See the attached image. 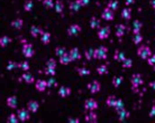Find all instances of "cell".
<instances>
[{
  "label": "cell",
  "mask_w": 155,
  "mask_h": 123,
  "mask_svg": "<svg viewBox=\"0 0 155 123\" xmlns=\"http://www.w3.org/2000/svg\"><path fill=\"white\" fill-rule=\"evenodd\" d=\"M33 7H34V2L32 0H26L25 3H24V10L26 12H29L33 10Z\"/></svg>",
  "instance_id": "34"
},
{
  "label": "cell",
  "mask_w": 155,
  "mask_h": 123,
  "mask_svg": "<svg viewBox=\"0 0 155 123\" xmlns=\"http://www.w3.org/2000/svg\"><path fill=\"white\" fill-rule=\"evenodd\" d=\"M29 33H30V35H32V37L36 38V37H38V36H41V35L44 33V30L42 29V27H39V26H35L34 25V26L30 27Z\"/></svg>",
  "instance_id": "13"
},
{
  "label": "cell",
  "mask_w": 155,
  "mask_h": 123,
  "mask_svg": "<svg viewBox=\"0 0 155 123\" xmlns=\"http://www.w3.org/2000/svg\"><path fill=\"white\" fill-rule=\"evenodd\" d=\"M149 118H155V105H153L149 111Z\"/></svg>",
  "instance_id": "51"
},
{
  "label": "cell",
  "mask_w": 155,
  "mask_h": 123,
  "mask_svg": "<svg viewBox=\"0 0 155 123\" xmlns=\"http://www.w3.org/2000/svg\"><path fill=\"white\" fill-rule=\"evenodd\" d=\"M77 72L80 76H88V75L91 74L90 69H88L86 67H79V68H77Z\"/></svg>",
  "instance_id": "35"
},
{
  "label": "cell",
  "mask_w": 155,
  "mask_h": 123,
  "mask_svg": "<svg viewBox=\"0 0 155 123\" xmlns=\"http://www.w3.org/2000/svg\"><path fill=\"white\" fill-rule=\"evenodd\" d=\"M64 54H66V50H65L64 47L57 46V47L55 48V55H56V56L61 57V56H62V55H64Z\"/></svg>",
  "instance_id": "40"
},
{
  "label": "cell",
  "mask_w": 155,
  "mask_h": 123,
  "mask_svg": "<svg viewBox=\"0 0 155 123\" xmlns=\"http://www.w3.org/2000/svg\"><path fill=\"white\" fill-rule=\"evenodd\" d=\"M35 87H36V90L38 91V92H44V91L46 90V87H47L46 81H44V80H38V81H36V82H35Z\"/></svg>",
  "instance_id": "16"
},
{
  "label": "cell",
  "mask_w": 155,
  "mask_h": 123,
  "mask_svg": "<svg viewBox=\"0 0 155 123\" xmlns=\"http://www.w3.org/2000/svg\"><path fill=\"white\" fill-rule=\"evenodd\" d=\"M117 113H118V116H119V121H121V122L125 121L126 119H128L129 116H130V113H129L125 107H122L119 111H117Z\"/></svg>",
  "instance_id": "15"
},
{
  "label": "cell",
  "mask_w": 155,
  "mask_h": 123,
  "mask_svg": "<svg viewBox=\"0 0 155 123\" xmlns=\"http://www.w3.org/2000/svg\"><path fill=\"white\" fill-rule=\"evenodd\" d=\"M10 25H11V27H12V28H15V29H21V28H23V26H24V20H23V19H20V18H17V19L12 20Z\"/></svg>",
  "instance_id": "20"
},
{
  "label": "cell",
  "mask_w": 155,
  "mask_h": 123,
  "mask_svg": "<svg viewBox=\"0 0 155 123\" xmlns=\"http://www.w3.org/2000/svg\"><path fill=\"white\" fill-rule=\"evenodd\" d=\"M90 27L92 29H99L100 28V20L98 18H95V17H92L90 19Z\"/></svg>",
  "instance_id": "28"
},
{
  "label": "cell",
  "mask_w": 155,
  "mask_h": 123,
  "mask_svg": "<svg viewBox=\"0 0 155 123\" xmlns=\"http://www.w3.org/2000/svg\"><path fill=\"white\" fill-rule=\"evenodd\" d=\"M116 101H117V98L115 96V95H109L108 98H107V101H106V104L108 105L109 107H115V104H116Z\"/></svg>",
  "instance_id": "32"
},
{
  "label": "cell",
  "mask_w": 155,
  "mask_h": 123,
  "mask_svg": "<svg viewBox=\"0 0 155 123\" xmlns=\"http://www.w3.org/2000/svg\"><path fill=\"white\" fill-rule=\"evenodd\" d=\"M154 14H155V8H154Z\"/></svg>",
  "instance_id": "58"
},
{
  "label": "cell",
  "mask_w": 155,
  "mask_h": 123,
  "mask_svg": "<svg viewBox=\"0 0 155 123\" xmlns=\"http://www.w3.org/2000/svg\"><path fill=\"white\" fill-rule=\"evenodd\" d=\"M54 8H55V11H56L57 14H62V12H63V9H64V3H63V1L57 0V1L54 3Z\"/></svg>",
  "instance_id": "30"
},
{
  "label": "cell",
  "mask_w": 155,
  "mask_h": 123,
  "mask_svg": "<svg viewBox=\"0 0 155 123\" xmlns=\"http://www.w3.org/2000/svg\"><path fill=\"white\" fill-rule=\"evenodd\" d=\"M7 105L10 109H16L17 107V98L14 95V96H9L7 98Z\"/></svg>",
  "instance_id": "23"
},
{
  "label": "cell",
  "mask_w": 155,
  "mask_h": 123,
  "mask_svg": "<svg viewBox=\"0 0 155 123\" xmlns=\"http://www.w3.org/2000/svg\"><path fill=\"white\" fill-rule=\"evenodd\" d=\"M97 73L99 75H106L108 74V67L107 65H100L98 68H97Z\"/></svg>",
  "instance_id": "38"
},
{
  "label": "cell",
  "mask_w": 155,
  "mask_h": 123,
  "mask_svg": "<svg viewBox=\"0 0 155 123\" xmlns=\"http://www.w3.org/2000/svg\"><path fill=\"white\" fill-rule=\"evenodd\" d=\"M88 90L90 91L91 94H95V93H98L99 91L101 90V85L98 81L95 80V81H92L91 83L88 84Z\"/></svg>",
  "instance_id": "9"
},
{
  "label": "cell",
  "mask_w": 155,
  "mask_h": 123,
  "mask_svg": "<svg viewBox=\"0 0 155 123\" xmlns=\"http://www.w3.org/2000/svg\"><path fill=\"white\" fill-rule=\"evenodd\" d=\"M20 80H23V81H24L25 83H27V84H32V83L35 82L34 76H33L30 73H28V72H25V73L23 74Z\"/></svg>",
  "instance_id": "17"
},
{
  "label": "cell",
  "mask_w": 155,
  "mask_h": 123,
  "mask_svg": "<svg viewBox=\"0 0 155 123\" xmlns=\"http://www.w3.org/2000/svg\"><path fill=\"white\" fill-rule=\"evenodd\" d=\"M68 54H69V56H70V58H71V60H72V62H73V60H79V59H81L80 50H79V48H77V47L72 48L69 53H68Z\"/></svg>",
  "instance_id": "12"
},
{
  "label": "cell",
  "mask_w": 155,
  "mask_h": 123,
  "mask_svg": "<svg viewBox=\"0 0 155 123\" xmlns=\"http://www.w3.org/2000/svg\"><path fill=\"white\" fill-rule=\"evenodd\" d=\"M124 107V102H122V100H120V98H117V101H116V104H115V107H113V109L116 110V112L117 111H119L120 109H122Z\"/></svg>",
  "instance_id": "43"
},
{
  "label": "cell",
  "mask_w": 155,
  "mask_h": 123,
  "mask_svg": "<svg viewBox=\"0 0 155 123\" xmlns=\"http://www.w3.org/2000/svg\"><path fill=\"white\" fill-rule=\"evenodd\" d=\"M125 30H126V26L122 24H118L116 26V36L118 38L122 37L125 35Z\"/></svg>",
  "instance_id": "18"
},
{
  "label": "cell",
  "mask_w": 155,
  "mask_h": 123,
  "mask_svg": "<svg viewBox=\"0 0 155 123\" xmlns=\"http://www.w3.org/2000/svg\"><path fill=\"white\" fill-rule=\"evenodd\" d=\"M101 18L106 21H112L115 19V11H112L109 8H104L101 12Z\"/></svg>",
  "instance_id": "6"
},
{
  "label": "cell",
  "mask_w": 155,
  "mask_h": 123,
  "mask_svg": "<svg viewBox=\"0 0 155 123\" xmlns=\"http://www.w3.org/2000/svg\"><path fill=\"white\" fill-rule=\"evenodd\" d=\"M122 80H124V77H122V76H115L111 81L113 87H119V86H120V84L122 83Z\"/></svg>",
  "instance_id": "33"
},
{
  "label": "cell",
  "mask_w": 155,
  "mask_h": 123,
  "mask_svg": "<svg viewBox=\"0 0 155 123\" xmlns=\"http://www.w3.org/2000/svg\"><path fill=\"white\" fill-rule=\"evenodd\" d=\"M68 122H72V123H79V122H80V120H79V119H71V118H69V119H68Z\"/></svg>",
  "instance_id": "53"
},
{
  "label": "cell",
  "mask_w": 155,
  "mask_h": 123,
  "mask_svg": "<svg viewBox=\"0 0 155 123\" xmlns=\"http://www.w3.org/2000/svg\"><path fill=\"white\" fill-rule=\"evenodd\" d=\"M143 41V36L139 34H134V36H133V43L135 44V45H139L140 43Z\"/></svg>",
  "instance_id": "37"
},
{
  "label": "cell",
  "mask_w": 155,
  "mask_h": 123,
  "mask_svg": "<svg viewBox=\"0 0 155 123\" xmlns=\"http://www.w3.org/2000/svg\"><path fill=\"white\" fill-rule=\"evenodd\" d=\"M38 109H39V104H38L37 101L32 100V101H29V102L27 103V110H28L29 112H32V113H36V112L38 111Z\"/></svg>",
  "instance_id": "11"
},
{
  "label": "cell",
  "mask_w": 155,
  "mask_h": 123,
  "mask_svg": "<svg viewBox=\"0 0 155 123\" xmlns=\"http://www.w3.org/2000/svg\"><path fill=\"white\" fill-rule=\"evenodd\" d=\"M149 87L152 89V90L155 92V81H152V82H149Z\"/></svg>",
  "instance_id": "54"
},
{
  "label": "cell",
  "mask_w": 155,
  "mask_h": 123,
  "mask_svg": "<svg viewBox=\"0 0 155 123\" xmlns=\"http://www.w3.org/2000/svg\"><path fill=\"white\" fill-rule=\"evenodd\" d=\"M109 36H110V28H109V26H104V27L99 28V30H98V38L100 41H104V39L109 38Z\"/></svg>",
  "instance_id": "4"
},
{
  "label": "cell",
  "mask_w": 155,
  "mask_h": 123,
  "mask_svg": "<svg viewBox=\"0 0 155 123\" xmlns=\"http://www.w3.org/2000/svg\"><path fill=\"white\" fill-rule=\"evenodd\" d=\"M7 122H9V123H17V122H19V120H18V118H17V114H14V113H11V114L8 116V119H7Z\"/></svg>",
  "instance_id": "45"
},
{
  "label": "cell",
  "mask_w": 155,
  "mask_h": 123,
  "mask_svg": "<svg viewBox=\"0 0 155 123\" xmlns=\"http://www.w3.org/2000/svg\"><path fill=\"white\" fill-rule=\"evenodd\" d=\"M17 67H18V63L12 62V60L8 62V64H7V69H8V71H12V69H15V68H17Z\"/></svg>",
  "instance_id": "47"
},
{
  "label": "cell",
  "mask_w": 155,
  "mask_h": 123,
  "mask_svg": "<svg viewBox=\"0 0 155 123\" xmlns=\"http://www.w3.org/2000/svg\"><path fill=\"white\" fill-rule=\"evenodd\" d=\"M121 17H122L125 20H130V18H131V9L129 8V7H126V8L122 9V11H121Z\"/></svg>",
  "instance_id": "25"
},
{
  "label": "cell",
  "mask_w": 155,
  "mask_h": 123,
  "mask_svg": "<svg viewBox=\"0 0 155 123\" xmlns=\"http://www.w3.org/2000/svg\"><path fill=\"white\" fill-rule=\"evenodd\" d=\"M11 43V39H10V37L8 36H2V37H0V46L3 48V47H7L9 44Z\"/></svg>",
  "instance_id": "31"
},
{
  "label": "cell",
  "mask_w": 155,
  "mask_h": 123,
  "mask_svg": "<svg viewBox=\"0 0 155 123\" xmlns=\"http://www.w3.org/2000/svg\"><path fill=\"white\" fill-rule=\"evenodd\" d=\"M34 54H35V50L30 44H25V45L23 46V55H24L26 58L33 57Z\"/></svg>",
  "instance_id": "8"
},
{
  "label": "cell",
  "mask_w": 155,
  "mask_h": 123,
  "mask_svg": "<svg viewBox=\"0 0 155 123\" xmlns=\"http://www.w3.org/2000/svg\"><path fill=\"white\" fill-rule=\"evenodd\" d=\"M59 62H60L61 65H68V64H70L72 60H71V58H70L69 54L66 53V54H64V55L61 56L60 59H59Z\"/></svg>",
  "instance_id": "26"
},
{
  "label": "cell",
  "mask_w": 155,
  "mask_h": 123,
  "mask_svg": "<svg viewBox=\"0 0 155 123\" xmlns=\"http://www.w3.org/2000/svg\"><path fill=\"white\" fill-rule=\"evenodd\" d=\"M42 2H43V6L46 9L54 8V2H53V0H43Z\"/></svg>",
  "instance_id": "42"
},
{
  "label": "cell",
  "mask_w": 155,
  "mask_h": 123,
  "mask_svg": "<svg viewBox=\"0 0 155 123\" xmlns=\"http://www.w3.org/2000/svg\"><path fill=\"white\" fill-rule=\"evenodd\" d=\"M46 85H47V87H54L56 85V80L52 77L48 81H46Z\"/></svg>",
  "instance_id": "49"
},
{
  "label": "cell",
  "mask_w": 155,
  "mask_h": 123,
  "mask_svg": "<svg viewBox=\"0 0 155 123\" xmlns=\"http://www.w3.org/2000/svg\"><path fill=\"white\" fill-rule=\"evenodd\" d=\"M44 74H45V75H51V76H55V75H56V71H55V68L46 67V68L44 69Z\"/></svg>",
  "instance_id": "44"
},
{
  "label": "cell",
  "mask_w": 155,
  "mask_h": 123,
  "mask_svg": "<svg viewBox=\"0 0 155 123\" xmlns=\"http://www.w3.org/2000/svg\"><path fill=\"white\" fill-rule=\"evenodd\" d=\"M125 58H126L125 57V54H124L122 52L118 50V49H116V50H115V54H113V59H115V60H117V62L121 63Z\"/></svg>",
  "instance_id": "24"
},
{
  "label": "cell",
  "mask_w": 155,
  "mask_h": 123,
  "mask_svg": "<svg viewBox=\"0 0 155 123\" xmlns=\"http://www.w3.org/2000/svg\"><path fill=\"white\" fill-rule=\"evenodd\" d=\"M93 54H95V49L93 48H88L84 52V57L88 59V60H91L93 58Z\"/></svg>",
  "instance_id": "36"
},
{
  "label": "cell",
  "mask_w": 155,
  "mask_h": 123,
  "mask_svg": "<svg viewBox=\"0 0 155 123\" xmlns=\"http://www.w3.org/2000/svg\"><path fill=\"white\" fill-rule=\"evenodd\" d=\"M142 27H143V24H142L139 20H135L134 24H133V33L139 34L140 30H142Z\"/></svg>",
  "instance_id": "27"
},
{
  "label": "cell",
  "mask_w": 155,
  "mask_h": 123,
  "mask_svg": "<svg viewBox=\"0 0 155 123\" xmlns=\"http://www.w3.org/2000/svg\"><path fill=\"white\" fill-rule=\"evenodd\" d=\"M153 69H154V72H155V65L153 66Z\"/></svg>",
  "instance_id": "56"
},
{
  "label": "cell",
  "mask_w": 155,
  "mask_h": 123,
  "mask_svg": "<svg viewBox=\"0 0 155 123\" xmlns=\"http://www.w3.org/2000/svg\"><path fill=\"white\" fill-rule=\"evenodd\" d=\"M118 7H119V2L117 0H110L107 3V8L111 9L112 11H116L118 9Z\"/></svg>",
  "instance_id": "29"
},
{
  "label": "cell",
  "mask_w": 155,
  "mask_h": 123,
  "mask_svg": "<svg viewBox=\"0 0 155 123\" xmlns=\"http://www.w3.org/2000/svg\"><path fill=\"white\" fill-rule=\"evenodd\" d=\"M130 83H131V87H133V91L134 92H136L138 89V86H140V85H143V77H142V75L140 74H134L133 76H131V80H130Z\"/></svg>",
  "instance_id": "1"
},
{
  "label": "cell",
  "mask_w": 155,
  "mask_h": 123,
  "mask_svg": "<svg viewBox=\"0 0 155 123\" xmlns=\"http://www.w3.org/2000/svg\"><path fill=\"white\" fill-rule=\"evenodd\" d=\"M17 118L20 122H26L30 119V114L29 111L27 109H19L17 112Z\"/></svg>",
  "instance_id": "5"
},
{
  "label": "cell",
  "mask_w": 155,
  "mask_h": 123,
  "mask_svg": "<svg viewBox=\"0 0 155 123\" xmlns=\"http://www.w3.org/2000/svg\"><path fill=\"white\" fill-rule=\"evenodd\" d=\"M147 64H148L149 66L155 65V54H152L149 57L147 58Z\"/></svg>",
  "instance_id": "48"
},
{
  "label": "cell",
  "mask_w": 155,
  "mask_h": 123,
  "mask_svg": "<svg viewBox=\"0 0 155 123\" xmlns=\"http://www.w3.org/2000/svg\"><path fill=\"white\" fill-rule=\"evenodd\" d=\"M86 121L88 123H95L98 121V115L95 113V111H89V113L86 115Z\"/></svg>",
  "instance_id": "14"
},
{
  "label": "cell",
  "mask_w": 155,
  "mask_h": 123,
  "mask_svg": "<svg viewBox=\"0 0 155 123\" xmlns=\"http://www.w3.org/2000/svg\"><path fill=\"white\" fill-rule=\"evenodd\" d=\"M81 33V27L78 24L71 25L69 28H68V35L73 37V36H78L79 34Z\"/></svg>",
  "instance_id": "10"
},
{
  "label": "cell",
  "mask_w": 155,
  "mask_h": 123,
  "mask_svg": "<svg viewBox=\"0 0 155 123\" xmlns=\"http://www.w3.org/2000/svg\"><path fill=\"white\" fill-rule=\"evenodd\" d=\"M108 54V49L104 46H99L95 49V54H93V58L95 59H106Z\"/></svg>",
  "instance_id": "2"
},
{
  "label": "cell",
  "mask_w": 155,
  "mask_h": 123,
  "mask_svg": "<svg viewBox=\"0 0 155 123\" xmlns=\"http://www.w3.org/2000/svg\"><path fill=\"white\" fill-rule=\"evenodd\" d=\"M121 66L124 68H130L133 66V60L130 58H125L122 62H121Z\"/></svg>",
  "instance_id": "39"
},
{
  "label": "cell",
  "mask_w": 155,
  "mask_h": 123,
  "mask_svg": "<svg viewBox=\"0 0 155 123\" xmlns=\"http://www.w3.org/2000/svg\"><path fill=\"white\" fill-rule=\"evenodd\" d=\"M57 62L54 59V58H50L47 62H46V67H51V68H55L56 67Z\"/></svg>",
  "instance_id": "46"
},
{
  "label": "cell",
  "mask_w": 155,
  "mask_h": 123,
  "mask_svg": "<svg viewBox=\"0 0 155 123\" xmlns=\"http://www.w3.org/2000/svg\"><path fill=\"white\" fill-rule=\"evenodd\" d=\"M137 54L138 56L142 58V59H147L152 55V50L148 46H145V45H142L139 46L137 49Z\"/></svg>",
  "instance_id": "3"
},
{
  "label": "cell",
  "mask_w": 155,
  "mask_h": 123,
  "mask_svg": "<svg viewBox=\"0 0 155 123\" xmlns=\"http://www.w3.org/2000/svg\"><path fill=\"white\" fill-rule=\"evenodd\" d=\"M38 1H43V0H38Z\"/></svg>",
  "instance_id": "57"
},
{
  "label": "cell",
  "mask_w": 155,
  "mask_h": 123,
  "mask_svg": "<svg viewBox=\"0 0 155 123\" xmlns=\"http://www.w3.org/2000/svg\"><path fill=\"white\" fill-rule=\"evenodd\" d=\"M135 3V0H125V5L128 7L130 5H134Z\"/></svg>",
  "instance_id": "52"
},
{
  "label": "cell",
  "mask_w": 155,
  "mask_h": 123,
  "mask_svg": "<svg viewBox=\"0 0 155 123\" xmlns=\"http://www.w3.org/2000/svg\"><path fill=\"white\" fill-rule=\"evenodd\" d=\"M71 94V89L68 86H61L60 90H59V95L61 98H66Z\"/></svg>",
  "instance_id": "19"
},
{
  "label": "cell",
  "mask_w": 155,
  "mask_h": 123,
  "mask_svg": "<svg viewBox=\"0 0 155 123\" xmlns=\"http://www.w3.org/2000/svg\"><path fill=\"white\" fill-rule=\"evenodd\" d=\"M18 67L19 68H21L24 72H27L29 68H30V66H29V64H28V62H20V63H18Z\"/></svg>",
  "instance_id": "41"
},
{
  "label": "cell",
  "mask_w": 155,
  "mask_h": 123,
  "mask_svg": "<svg viewBox=\"0 0 155 123\" xmlns=\"http://www.w3.org/2000/svg\"><path fill=\"white\" fill-rule=\"evenodd\" d=\"M69 8L70 10L72 11V12H78L80 9H81V6H80V3H79V1L75 0V1H71L69 3Z\"/></svg>",
  "instance_id": "21"
},
{
  "label": "cell",
  "mask_w": 155,
  "mask_h": 123,
  "mask_svg": "<svg viewBox=\"0 0 155 123\" xmlns=\"http://www.w3.org/2000/svg\"><path fill=\"white\" fill-rule=\"evenodd\" d=\"M41 41L43 43L44 45H48L50 41H51V33L44 32V33L41 35Z\"/></svg>",
  "instance_id": "22"
},
{
  "label": "cell",
  "mask_w": 155,
  "mask_h": 123,
  "mask_svg": "<svg viewBox=\"0 0 155 123\" xmlns=\"http://www.w3.org/2000/svg\"><path fill=\"white\" fill-rule=\"evenodd\" d=\"M78 1H79V3H80L81 7H86V5L90 2V0H78Z\"/></svg>",
  "instance_id": "50"
},
{
  "label": "cell",
  "mask_w": 155,
  "mask_h": 123,
  "mask_svg": "<svg viewBox=\"0 0 155 123\" xmlns=\"http://www.w3.org/2000/svg\"><path fill=\"white\" fill-rule=\"evenodd\" d=\"M149 3H151V6H152L153 8H155V0H151Z\"/></svg>",
  "instance_id": "55"
},
{
  "label": "cell",
  "mask_w": 155,
  "mask_h": 123,
  "mask_svg": "<svg viewBox=\"0 0 155 123\" xmlns=\"http://www.w3.org/2000/svg\"><path fill=\"white\" fill-rule=\"evenodd\" d=\"M98 109V102L93 98H88L84 102V110L86 111H95Z\"/></svg>",
  "instance_id": "7"
}]
</instances>
